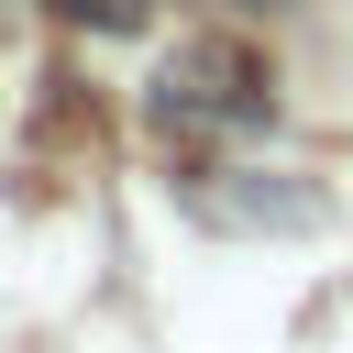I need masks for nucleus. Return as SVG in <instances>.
<instances>
[{
	"label": "nucleus",
	"instance_id": "obj_2",
	"mask_svg": "<svg viewBox=\"0 0 353 353\" xmlns=\"http://www.w3.org/2000/svg\"><path fill=\"white\" fill-rule=\"evenodd\" d=\"M55 11H77V22H132V0H55Z\"/></svg>",
	"mask_w": 353,
	"mask_h": 353
},
{
	"label": "nucleus",
	"instance_id": "obj_1",
	"mask_svg": "<svg viewBox=\"0 0 353 353\" xmlns=\"http://www.w3.org/2000/svg\"><path fill=\"white\" fill-rule=\"evenodd\" d=\"M176 110H232V121H254L265 110V77H254V55H232V44H199V55H176L165 66V121Z\"/></svg>",
	"mask_w": 353,
	"mask_h": 353
}]
</instances>
